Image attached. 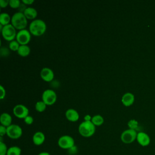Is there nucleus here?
<instances>
[{"label":"nucleus","instance_id":"29","mask_svg":"<svg viewBox=\"0 0 155 155\" xmlns=\"http://www.w3.org/2000/svg\"><path fill=\"white\" fill-rule=\"evenodd\" d=\"M5 134H7V127L1 125H0V136L2 137Z\"/></svg>","mask_w":155,"mask_h":155},{"label":"nucleus","instance_id":"9","mask_svg":"<svg viewBox=\"0 0 155 155\" xmlns=\"http://www.w3.org/2000/svg\"><path fill=\"white\" fill-rule=\"evenodd\" d=\"M57 99L55 91L51 89H47L42 93V101L47 105H50L53 104Z\"/></svg>","mask_w":155,"mask_h":155},{"label":"nucleus","instance_id":"1","mask_svg":"<svg viewBox=\"0 0 155 155\" xmlns=\"http://www.w3.org/2000/svg\"><path fill=\"white\" fill-rule=\"evenodd\" d=\"M47 25L45 22L41 19L33 20L29 25V31L34 36L42 35L46 31Z\"/></svg>","mask_w":155,"mask_h":155},{"label":"nucleus","instance_id":"28","mask_svg":"<svg viewBox=\"0 0 155 155\" xmlns=\"http://www.w3.org/2000/svg\"><path fill=\"white\" fill-rule=\"evenodd\" d=\"M24 120L25 123L28 124V125H31L33 122V120H34L33 117L31 116H30V115H28L27 116H26L24 119Z\"/></svg>","mask_w":155,"mask_h":155},{"label":"nucleus","instance_id":"27","mask_svg":"<svg viewBox=\"0 0 155 155\" xmlns=\"http://www.w3.org/2000/svg\"><path fill=\"white\" fill-rule=\"evenodd\" d=\"M0 53L2 56H7L10 54V51H9V50L7 47H2L1 48Z\"/></svg>","mask_w":155,"mask_h":155},{"label":"nucleus","instance_id":"33","mask_svg":"<svg viewBox=\"0 0 155 155\" xmlns=\"http://www.w3.org/2000/svg\"><path fill=\"white\" fill-rule=\"evenodd\" d=\"M34 2V0H22V2L24 4H31Z\"/></svg>","mask_w":155,"mask_h":155},{"label":"nucleus","instance_id":"8","mask_svg":"<svg viewBox=\"0 0 155 155\" xmlns=\"http://www.w3.org/2000/svg\"><path fill=\"white\" fill-rule=\"evenodd\" d=\"M16 39L20 45H27L31 39V33L25 28L19 30L16 34Z\"/></svg>","mask_w":155,"mask_h":155},{"label":"nucleus","instance_id":"10","mask_svg":"<svg viewBox=\"0 0 155 155\" xmlns=\"http://www.w3.org/2000/svg\"><path fill=\"white\" fill-rule=\"evenodd\" d=\"M13 112L16 117L20 119H24L26 116L29 115L28 108L22 104H18L15 105L13 108Z\"/></svg>","mask_w":155,"mask_h":155},{"label":"nucleus","instance_id":"34","mask_svg":"<svg viewBox=\"0 0 155 155\" xmlns=\"http://www.w3.org/2000/svg\"><path fill=\"white\" fill-rule=\"evenodd\" d=\"M38 155H50V154L49 153H48V152L44 151V152H41Z\"/></svg>","mask_w":155,"mask_h":155},{"label":"nucleus","instance_id":"24","mask_svg":"<svg viewBox=\"0 0 155 155\" xmlns=\"http://www.w3.org/2000/svg\"><path fill=\"white\" fill-rule=\"evenodd\" d=\"M128 126L130 129L136 130L138 128V122L135 119H131L128 122Z\"/></svg>","mask_w":155,"mask_h":155},{"label":"nucleus","instance_id":"2","mask_svg":"<svg viewBox=\"0 0 155 155\" xmlns=\"http://www.w3.org/2000/svg\"><path fill=\"white\" fill-rule=\"evenodd\" d=\"M12 24L16 29L19 30L25 29L27 25V19L23 12H18L15 13L12 16Z\"/></svg>","mask_w":155,"mask_h":155},{"label":"nucleus","instance_id":"4","mask_svg":"<svg viewBox=\"0 0 155 155\" xmlns=\"http://www.w3.org/2000/svg\"><path fill=\"white\" fill-rule=\"evenodd\" d=\"M58 144L60 148L64 150L71 149L74 147V140L69 135H63L61 136L58 140Z\"/></svg>","mask_w":155,"mask_h":155},{"label":"nucleus","instance_id":"23","mask_svg":"<svg viewBox=\"0 0 155 155\" xmlns=\"http://www.w3.org/2000/svg\"><path fill=\"white\" fill-rule=\"evenodd\" d=\"M19 46L20 44L16 40H13L10 42L9 48L13 51H18Z\"/></svg>","mask_w":155,"mask_h":155},{"label":"nucleus","instance_id":"20","mask_svg":"<svg viewBox=\"0 0 155 155\" xmlns=\"http://www.w3.org/2000/svg\"><path fill=\"white\" fill-rule=\"evenodd\" d=\"M91 121L95 126H100L104 123V119L101 115L96 114L92 117Z\"/></svg>","mask_w":155,"mask_h":155},{"label":"nucleus","instance_id":"6","mask_svg":"<svg viewBox=\"0 0 155 155\" xmlns=\"http://www.w3.org/2000/svg\"><path fill=\"white\" fill-rule=\"evenodd\" d=\"M1 33L3 38L5 40L8 41H12L14 40L17 34L16 31V28L12 24L4 25L2 30H1Z\"/></svg>","mask_w":155,"mask_h":155},{"label":"nucleus","instance_id":"21","mask_svg":"<svg viewBox=\"0 0 155 155\" xmlns=\"http://www.w3.org/2000/svg\"><path fill=\"white\" fill-rule=\"evenodd\" d=\"M21 149L18 146H12L8 148L7 155H21Z\"/></svg>","mask_w":155,"mask_h":155},{"label":"nucleus","instance_id":"11","mask_svg":"<svg viewBox=\"0 0 155 155\" xmlns=\"http://www.w3.org/2000/svg\"><path fill=\"white\" fill-rule=\"evenodd\" d=\"M136 140L139 144L142 147H146L150 143V136L148 135V134L142 131L137 133Z\"/></svg>","mask_w":155,"mask_h":155},{"label":"nucleus","instance_id":"18","mask_svg":"<svg viewBox=\"0 0 155 155\" xmlns=\"http://www.w3.org/2000/svg\"><path fill=\"white\" fill-rule=\"evenodd\" d=\"M17 51L20 56H27L30 53V48L27 45H20Z\"/></svg>","mask_w":155,"mask_h":155},{"label":"nucleus","instance_id":"3","mask_svg":"<svg viewBox=\"0 0 155 155\" xmlns=\"http://www.w3.org/2000/svg\"><path fill=\"white\" fill-rule=\"evenodd\" d=\"M79 134L85 137H91L96 131V126L91 121H84L81 122L78 127Z\"/></svg>","mask_w":155,"mask_h":155},{"label":"nucleus","instance_id":"7","mask_svg":"<svg viewBox=\"0 0 155 155\" xmlns=\"http://www.w3.org/2000/svg\"><path fill=\"white\" fill-rule=\"evenodd\" d=\"M22 134L21 127L17 124H11L7 127V135L12 139H19Z\"/></svg>","mask_w":155,"mask_h":155},{"label":"nucleus","instance_id":"16","mask_svg":"<svg viewBox=\"0 0 155 155\" xmlns=\"http://www.w3.org/2000/svg\"><path fill=\"white\" fill-rule=\"evenodd\" d=\"M12 117L8 113H2L0 116V122L2 125L6 127L10 126L12 124Z\"/></svg>","mask_w":155,"mask_h":155},{"label":"nucleus","instance_id":"22","mask_svg":"<svg viewBox=\"0 0 155 155\" xmlns=\"http://www.w3.org/2000/svg\"><path fill=\"white\" fill-rule=\"evenodd\" d=\"M46 106L47 104L44 102L42 101H39L36 102L35 104V108L38 112H42L45 110Z\"/></svg>","mask_w":155,"mask_h":155},{"label":"nucleus","instance_id":"12","mask_svg":"<svg viewBox=\"0 0 155 155\" xmlns=\"http://www.w3.org/2000/svg\"><path fill=\"white\" fill-rule=\"evenodd\" d=\"M40 75L41 78L47 82L51 81L53 79L54 76L53 71L48 67H44L42 68Z\"/></svg>","mask_w":155,"mask_h":155},{"label":"nucleus","instance_id":"26","mask_svg":"<svg viewBox=\"0 0 155 155\" xmlns=\"http://www.w3.org/2000/svg\"><path fill=\"white\" fill-rule=\"evenodd\" d=\"M9 5L12 8H19L21 5L19 0H10Z\"/></svg>","mask_w":155,"mask_h":155},{"label":"nucleus","instance_id":"25","mask_svg":"<svg viewBox=\"0 0 155 155\" xmlns=\"http://www.w3.org/2000/svg\"><path fill=\"white\" fill-rule=\"evenodd\" d=\"M8 148L5 143L0 141V155H7Z\"/></svg>","mask_w":155,"mask_h":155},{"label":"nucleus","instance_id":"14","mask_svg":"<svg viewBox=\"0 0 155 155\" xmlns=\"http://www.w3.org/2000/svg\"><path fill=\"white\" fill-rule=\"evenodd\" d=\"M45 139V134L42 131H36L34 133L32 137L33 143L38 146L42 145L44 142Z\"/></svg>","mask_w":155,"mask_h":155},{"label":"nucleus","instance_id":"31","mask_svg":"<svg viewBox=\"0 0 155 155\" xmlns=\"http://www.w3.org/2000/svg\"><path fill=\"white\" fill-rule=\"evenodd\" d=\"M10 0H0V6L2 8L7 7L9 5Z\"/></svg>","mask_w":155,"mask_h":155},{"label":"nucleus","instance_id":"15","mask_svg":"<svg viewBox=\"0 0 155 155\" xmlns=\"http://www.w3.org/2000/svg\"><path fill=\"white\" fill-rule=\"evenodd\" d=\"M65 117L71 122H76L79 119V114L76 110L73 108H69L65 111Z\"/></svg>","mask_w":155,"mask_h":155},{"label":"nucleus","instance_id":"32","mask_svg":"<svg viewBox=\"0 0 155 155\" xmlns=\"http://www.w3.org/2000/svg\"><path fill=\"white\" fill-rule=\"evenodd\" d=\"M91 118H92V117L90 114H86L84 116V119L85 121H91Z\"/></svg>","mask_w":155,"mask_h":155},{"label":"nucleus","instance_id":"19","mask_svg":"<svg viewBox=\"0 0 155 155\" xmlns=\"http://www.w3.org/2000/svg\"><path fill=\"white\" fill-rule=\"evenodd\" d=\"M12 18L7 13H1L0 14V24L2 25H6L7 24H9L10 21H11Z\"/></svg>","mask_w":155,"mask_h":155},{"label":"nucleus","instance_id":"13","mask_svg":"<svg viewBox=\"0 0 155 155\" xmlns=\"http://www.w3.org/2000/svg\"><path fill=\"white\" fill-rule=\"evenodd\" d=\"M121 101L125 106L129 107L133 104L134 101V96L130 92H127L123 94L121 98Z\"/></svg>","mask_w":155,"mask_h":155},{"label":"nucleus","instance_id":"17","mask_svg":"<svg viewBox=\"0 0 155 155\" xmlns=\"http://www.w3.org/2000/svg\"><path fill=\"white\" fill-rule=\"evenodd\" d=\"M24 15L27 18V19H35L38 15L37 10L31 7H26L25 10L23 12Z\"/></svg>","mask_w":155,"mask_h":155},{"label":"nucleus","instance_id":"5","mask_svg":"<svg viewBox=\"0 0 155 155\" xmlns=\"http://www.w3.org/2000/svg\"><path fill=\"white\" fill-rule=\"evenodd\" d=\"M137 133L136 130L132 129H127L124 130L120 135V139L122 142L126 144L131 143L133 142L137 137Z\"/></svg>","mask_w":155,"mask_h":155},{"label":"nucleus","instance_id":"30","mask_svg":"<svg viewBox=\"0 0 155 155\" xmlns=\"http://www.w3.org/2000/svg\"><path fill=\"white\" fill-rule=\"evenodd\" d=\"M5 96V90L2 85H0V99H3Z\"/></svg>","mask_w":155,"mask_h":155}]
</instances>
